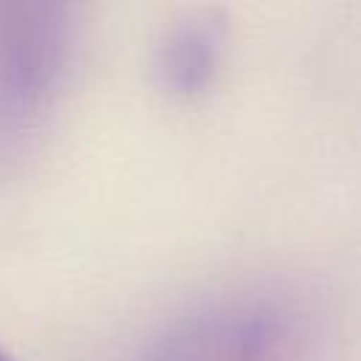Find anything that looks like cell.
I'll use <instances>...</instances> for the list:
<instances>
[{
	"label": "cell",
	"mask_w": 361,
	"mask_h": 361,
	"mask_svg": "<svg viewBox=\"0 0 361 361\" xmlns=\"http://www.w3.org/2000/svg\"><path fill=\"white\" fill-rule=\"evenodd\" d=\"M0 361H14V358H11V355L3 350V344H0Z\"/></svg>",
	"instance_id": "obj_4"
},
{
	"label": "cell",
	"mask_w": 361,
	"mask_h": 361,
	"mask_svg": "<svg viewBox=\"0 0 361 361\" xmlns=\"http://www.w3.org/2000/svg\"><path fill=\"white\" fill-rule=\"evenodd\" d=\"M79 45L65 3H0V180L23 172L68 85Z\"/></svg>",
	"instance_id": "obj_1"
},
{
	"label": "cell",
	"mask_w": 361,
	"mask_h": 361,
	"mask_svg": "<svg viewBox=\"0 0 361 361\" xmlns=\"http://www.w3.org/2000/svg\"><path fill=\"white\" fill-rule=\"evenodd\" d=\"M276 347L274 316L248 305H226L172 322L138 361H274Z\"/></svg>",
	"instance_id": "obj_2"
},
{
	"label": "cell",
	"mask_w": 361,
	"mask_h": 361,
	"mask_svg": "<svg viewBox=\"0 0 361 361\" xmlns=\"http://www.w3.org/2000/svg\"><path fill=\"white\" fill-rule=\"evenodd\" d=\"M226 28L214 14H195L175 23L158 42L152 71L158 85L172 96L203 93L223 62Z\"/></svg>",
	"instance_id": "obj_3"
}]
</instances>
